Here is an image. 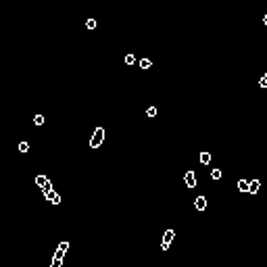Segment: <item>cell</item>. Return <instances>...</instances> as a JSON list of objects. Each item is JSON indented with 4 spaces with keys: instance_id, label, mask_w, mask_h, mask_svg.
I'll return each mask as SVG.
<instances>
[{
    "instance_id": "6da1fadb",
    "label": "cell",
    "mask_w": 267,
    "mask_h": 267,
    "mask_svg": "<svg viewBox=\"0 0 267 267\" xmlns=\"http://www.w3.org/2000/svg\"><path fill=\"white\" fill-rule=\"evenodd\" d=\"M102 142H104V130L102 128H96L94 134H92V138H90V146L92 148H98Z\"/></svg>"
},
{
    "instance_id": "7a4b0ae2",
    "label": "cell",
    "mask_w": 267,
    "mask_h": 267,
    "mask_svg": "<svg viewBox=\"0 0 267 267\" xmlns=\"http://www.w3.org/2000/svg\"><path fill=\"white\" fill-rule=\"evenodd\" d=\"M173 234H176L173 230H167V232L163 234V242H161V248H163V250L169 248V244H171V240H173Z\"/></svg>"
},
{
    "instance_id": "3957f363",
    "label": "cell",
    "mask_w": 267,
    "mask_h": 267,
    "mask_svg": "<svg viewBox=\"0 0 267 267\" xmlns=\"http://www.w3.org/2000/svg\"><path fill=\"white\" fill-rule=\"evenodd\" d=\"M184 182H186V186H188V188H194V186H196V173H194V171H186Z\"/></svg>"
},
{
    "instance_id": "277c9868",
    "label": "cell",
    "mask_w": 267,
    "mask_h": 267,
    "mask_svg": "<svg viewBox=\"0 0 267 267\" xmlns=\"http://www.w3.org/2000/svg\"><path fill=\"white\" fill-rule=\"evenodd\" d=\"M63 259H65V250H63V248H58V250L54 253V259H52V267H61Z\"/></svg>"
},
{
    "instance_id": "5b68a950",
    "label": "cell",
    "mask_w": 267,
    "mask_h": 267,
    "mask_svg": "<svg viewBox=\"0 0 267 267\" xmlns=\"http://www.w3.org/2000/svg\"><path fill=\"white\" fill-rule=\"evenodd\" d=\"M194 207H196L198 211H205V209H207V198H205V196H196V198H194Z\"/></svg>"
},
{
    "instance_id": "8992f818",
    "label": "cell",
    "mask_w": 267,
    "mask_h": 267,
    "mask_svg": "<svg viewBox=\"0 0 267 267\" xmlns=\"http://www.w3.org/2000/svg\"><path fill=\"white\" fill-rule=\"evenodd\" d=\"M44 196H46V198H48V200H50V202H52V205H58V202H61V196H58V194H56L54 190H50V192H46Z\"/></svg>"
},
{
    "instance_id": "52a82bcc",
    "label": "cell",
    "mask_w": 267,
    "mask_h": 267,
    "mask_svg": "<svg viewBox=\"0 0 267 267\" xmlns=\"http://www.w3.org/2000/svg\"><path fill=\"white\" fill-rule=\"evenodd\" d=\"M259 188H261V182H259V179H250L248 192H250V194H257V192H259Z\"/></svg>"
},
{
    "instance_id": "ba28073f",
    "label": "cell",
    "mask_w": 267,
    "mask_h": 267,
    "mask_svg": "<svg viewBox=\"0 0 267 267\" xmlns=\"http://www.w3.org/2000/svg\"><path fill=\"white\" fill-rule=\"evenodd\" d=\"M248 186H250V182H246V179H240L238 182V190L240 192H248Z\"/></svg>"
},
{
    "instance_id": "9c48e42d",
    "label": "cell",
    "mask_w": 267,
    "mask_h": 267,
    "mask_svg": "<svg viewBox=\"0 0 267 267\" xmlns=\"http://www.w3.org/2000/svg\"><path fill=\"white\" fill-rule=\"evenodd\" d=\"M200 163L202 165H209L211 163V152H200Z\"/></svg>"
},
{
    "instance_id": "30bf717a",
    "label": "cell",
    "mask_w": 267,
    "mask_h": 267,
    "mask_svg": "<svg viewBox=\"0 0 267 267\" xmlns=\"http://www.w3.org/2000/svg\"><path fill=\"white\" fill-rule=\"evenodd\" d=\"M150 67H152V61L150 58H142L140 61V69H150Z\"/></svg>"
},
{
    "instance_id": "8fae6325",
    "label": "cell",
    "mask_w": 267,
    "mask_h": 267,
    "mask_svg": "<svg viewBox=\"0 0 267 267\" xmlns=\"http://www.w3.org/2000/svg\"><path fill=\"white\" fill-rule=\"evenodd\" d=\"M36 184L38 186H44V184H48V178L46 176H36Z\"/></svg>"
},
{
    "instance_id": "7c38bea8",
    "label": "cell",
    "mask_w": 267,
    "mask_h": 267,
    "mask_svg": "<svg viewBox=\"0 0 267 267\" xmlns=\"http://www.w3.org/2000/svg\"><path fill=\"white\" fill-rule=\"evenodd\" d=\"M221 176H223L221 169H213V171H211V178L213 179H221Z\"/></svg>"
},
{
    "instance_id": "4fadbf2b",
    "label": "cell",
    "mask_w": 267,
    "mask_h": 267,
    "mask_svg": "<svg viewBox=\"0 0 267 267\" xmlns=\"http://www.w3.org/2000/svg\"><path fill=\"white\" fill-rule=\"evenodd\" d=\"M34 123L36 125H44V115H36L34 117Z\"/></svg>"
},
{
    "instance_id": "5bb4252c",
    "label": "cell",
    "mask_w": 267,
    "mask_h": 267,
    "mask_svg": "<svg viewBox=\"0 0 267 267\" xmlns=\"http://www.w3.org/2000/svg\"><path fill=\"white\" fill-rule=\"evenodd\" d=\"M146 115H148V117H154V115H157V106H148V109H146Z\"/></svg>"
},
{
    "instance_id": "9a60e30c",
    "label": "cell",
    "mask_w": 267,
    "mask_h": 267,
    "mask_svg": "<svg viewBox=\"0 0 267 267\" xmlns=\"http://www.w3.org/2000/svg\"><path fill=\"white\" fill-rule=\"evenodd\" d=\"M19 150H21V152H27V150H29V144H27V142H21V144H19Z\"/></svg>"
},
{
    "instance_id": "2e32d148",
    "label": "cell",
    "mask_w": 267,
    "mask_h": 267,
    "mask_svg": "<svg viewBox=\"0 0 267 267\" xmlns=\"http://www.w3.org/2000/svg\"><path fill=\"white\" fill-rule=\"evenodd\" d=\"M86 27H88V29H94V27H96V21H94V19H88V21H86Z\"/></svg>"
},
{
    "instance_id": "e0dca14e",
    "label": "cell",
    "mask_w": 267,
    "mask_h": 267,
    "mask_svg": "<svg viewBox=\"0 0 267 267\" xmlns=\"http://www.w3.org/2000/svg\"><path fill=\"white\" fill-rule=\"evenodd\" d=\"M125 63H128V65H134V63H136L134 54H128V56H125Z\"/></svg>"
},
{
    "instance_id": "ac0fdd59",
    "label": "cell",
    "mask_w": 267,
    "mask_h": 267,
    "mask_svg": "<svg viewBox=\"0 0 267 267\" xmlns=\"http://www.w3.org/2000/svg\"><path fill=\"white\" fill-rule=\"evenodd\" d=\"M259 86H261V88H267V73H265V75H263V77H261V82H259Z\"/></svg>"
},
{
    "instance_id": "d6986e66",
    "label": "cell",
    "mask_w": 267,
    "mask_h": 267,
    "mask_svg": "<svg viewBox=\"0 0 267 267\" xmlns=\"http://www.w3.org/2000/svg\"><path fill=\"white\" fill-rule=\"evenodd\" d=\"M58 248H63V250H67V248H69V242H61V244H58Z\"/></svg>"
},
{
    "instance_id": "ffe728a7",
    "label": "cell",
    "mask_w": 267,
    "mask_h": 267,
    "mask_svg": "<svg viewBox=\"0 0 267 267\" xmlns=\"http://www.w3.org/2000/svg\"><path fill=\"white\" fill-rule=\"evenodd\" d=\"M263 23H265V25H267V15H265V17H263Z\"/></svg>"
}]
</instances>
